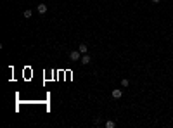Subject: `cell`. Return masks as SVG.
I'll list each match as a JSON object with an SVG mask.
<instances>
[{
    "label": "cell",
    "instance_id": "52a82bcc",
    "mask_svg": "<svg viewBox=\"0 0 173 128\" xmlns=\"http://www.w3.org/2000/svg\"><path fill=\"white\" fill-rule=\"evenodd\" d=\"M31 14H33V12L29 11V9H26V11L23 12V16H24V18H26V19H29V18H31Z\"/></svg>",
    "mask_w": 173,
    "mask_h": 128
},
{
    "label": "cell",
    "instance_id": "6da1fadb",
    "mask_svg": "<svg viewBox=\"0 0 173 128\" xmlns=\"http://www.w3.org/2000/svg\"><path fill=\"white\" fill-rule=\"evenodd\" d=\"M69 59H71V61H75V62H80L81 52H80V50H73V52L69 54Z\"/></svg>",
    "mask_w": 173,
    "mask_h": 128
},
{
    "label": "cell",
    "instance_id": "9c48e42d",
    "mask_svg": "<svg viewBox=\"0 0 173 128\" xmlns=\"http://www.w3.org/2000/svg\"><path fill=\"white\" fill-rule=\"evenodd\" d=\"M152 2H154V4H159V0H152Z\"/></svg>",
    "mask_w": 173,
    "mask_h": 128
},
{
    "label": "cell",
    "instance_id": "277c9868",
    "mask_svg": "<svg viewBox=\"0 0 173 128\" xmlns=\"http://www.w3.org/2000/svg\"><path fill=\"white\" fill-rule=\"evenodd\" d=\"M36 9H38V14H45V12H47V5H45V4H38Z\"/></svg>",
    "mask_w": 173,
    "mask_h": 128
},
{
    "label": "cell",
    "instance_id": "7a4b0ae2",
    "mask_svg": "<svg viewBox=\"0 0 173 128\" xmlns=\"http://www.w3.org/2000/svg\"><path fill=\"white\" fill-rule=\"evenodd\" d=\"M111 95H113L114 99H121V95H123V90H121V88H114Z\"/></svg>",
    "mask_w": 173,
    "mask_h": 128
},
{
    "label": "cell",
    "instance_id": "5b68a950",
    "mask_svg": "<svg viewBox=\"0 0 173 128\" xmlns=\"http://www.w3.org/2000/svg\"><path fill=\"white\" fill-rule=\"evenodd\" d=\"M78 50H80L81 54H86V52H88V47H86V43H80V47H78Z\"/></svg>",
    "mask_w": 173,
    "mask_h": 128
},
{
    "label": "cell",
    "instance_id": "3957f363",
    "mask_svg": "<svg viewBox=\"0 0 173 128\" xmlns=\"http://www.w3.org/2000/svg\"><path fill=\"white\" fill-rule=\"evenodd\" d=\"M90 61H92V57H90L88 54H83V55H81V59H80L81 64H90Z\"/></svg>",
    "mask_w": 173,
    "mask_h": 128
},
{
    "label": "cell",
    "instance_id": "ba28073f",
    "mask_svg": "<svg viewBox=\"0 0 173 128\" xmlns=\"http://www.w3.org/2000/svg\"><path fill=\"white\" fill-rule=\"evenodd\" d=\"M128 85H130V82H128L127 78H123V80H121V87H125V88H127Z\"/></svg>",
    "mask_w": 173,
    "mask_h": 128
},
{
    "label": "cell",
    "instance_id": "8992f818",
    "mask_svg": "<svg viewBox=\"0 0 173 128\" xmlns=\"http://www.w3.org/2000/svg\"><path fill=\"white\" fill-rule=\"evenodd\" d=\"M104 126H106V128H114V126H116V123L113 121V119H107V121L104 123Z\"/></svg>",
    "mask_w": 173,
    "mask_h": 128
}]
</instances>
